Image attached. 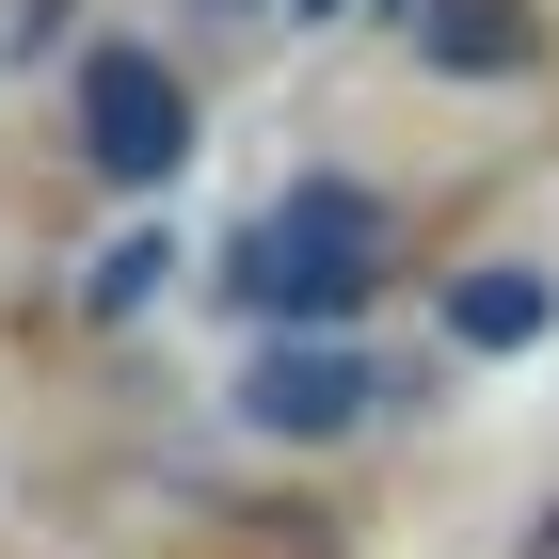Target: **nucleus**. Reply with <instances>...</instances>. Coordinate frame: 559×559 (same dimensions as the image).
<instances>
[{
    "instance_id": "1",
    "label": "nucleus",
    "mask_w": 559,
    "mask_h": 559,
    "mask_svg": "<svg viewBox=\"0 0 559 559\" xmlns=\"http://www.w3.org/2000/svg\"><path fill=\"white\" fill-rule=\"evenodd\" d=\"M209 288L240 304V320H288V336H352L368 288H384V209L336 192V176H304V192H272V209L224 240Z\"/></svg>"
},
{
    "instance_id": "2",
    "label": "nucleus",
    "mask_w": 559,
    "mask_h": 559,
    "mask_svg": "<svg viewBox=\"0 0 559 559\" xmlns=\"http://www.w3.org/2000/svg\"><path fill=\"white\" fill-rule=\"evenodd\" d=\"M81 160L112 176V192H160L176 160H192V81H176L160 48H81Z\"/></svg>"
},
{
    "instance_id": "3",
    "label": "nucleus",
    "mask_w": 559,
    "mask_h": 559,
    "mask_svg": "<svg viewBox=\"0 0 559 559\" xmlns=\"http://www.w3.org/2000/svg\"><path fill=\"white\" fill-rule=\"evenodd\" d=\"M384 368H368V352L352 336H288V352H257V384H240V416L272 431V448H352V431L384 416Z\"/></svg>"
},
{
    "instance_id": "4",
    "label": "nucleus",
    "mask_w": 559,
    "mask_h": 559,
    "mask_svg": "<svg viewBox=\"0 0 559 559\" xmlns=\"http://www.w3.org/2000/svg\"><path fill=\"white\" fill-rule=\"evenodd\" d=\"M416 64L431 81H527L544 64V16L527 0H416Z\"/></svg>"
},
{
    "instance_id": "5",
    "label": "nucleus",
    "mask_w": 559,
    "mask_h": 559,
    "mask_svg": "<svg viewBox=\"0 0 559 559\" xmlns=\"http://www.w3.org/2000/svg\"><path fill=\"white\" fill-rule=\"evenodd\" d=\"M544 320H559V288H544V272H512V257L448 288V336H464V352H544Z\"/></svg>"
},
{
    "instance_id": "6",
    "label": "nucleus",
    "mask_w": 559,
    "mask_h": 559,
    "mask_svg": "<svg viewBox=\"0 0 559 559\" xmlns=\"http://www.w3.org/2000/svg\"><path fill=\"white\" fill-rule=\"evenodd\" d=\"M160 272H176V257H160V240H112V257H96V272H81V320H129V304H144V288H160Z\"/></svg>"
},
{
    "instance_id": "7",
    "label": "nucleus",
    "mask_w": 559,
    "mask_h": 559,
    "mask_svg": "<svg viewBox=\"0 0 559 559\" xmlns=\"http://www.w3.org/2000/svg\"><path fill=\"white\" fill-rule=\"evenodd\" d=\"M288 16H304V33H336V16H368V0H288Z\"/></svg>"
}]
</instances>
